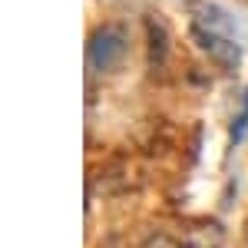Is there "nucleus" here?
Listing matches in <instances>:
<instances>
[{
	"mask_svg": "<svg viewBox=\"0 0 248 248\" xmlns=\"http://www.w3.org/2000/svg\"><path fill=\"white\" fill-rule=\"evenodd\" d=\"M189 17L192 37L199 40V46L225 70H235L242 63V43H238L235 20L229 17V10H222L218 3H209V0H192Z\"/></svg>",
	"mask_w": 248,
	"mask_h": 248,
	"instance_id": "f257e3e1",
	"label": "nucleus"
},
{
	"mask_svg": "<svg viewBox=\"0 0 248 248\" xmlns=\"http://www.w3.org/2000/svg\"><path fill=\"white\" fill-rule=\"evenodd\" d=\"M123 53H126V33L109 23V27H99L93 37H90L86 63H90V70H96V73H109L116 63L123 60Z\"/></svg>",
	"mask_w": 248,
	"mask_h": 248,
	"instance_id": "f03ea898",
	"label": "nucleus"
},
{
	"mask_svg": "<svg viewBox=\"0 0 248 248\" xmlns=\"http://www.w3.org/2000/svg\"><path fill=\"white\" fill-rule=\"evenodd\" d=\"M245 133H248V93H245V99H242V113H238L235 126H232V142H242Z\"/></svg>",
	"mask_w": 248,
	"mask_h": 248,
	"instance_id": "7ed1b4c3",
	"label": "nucleus"
},
{
	"mask_svg": "<svg viewBox=\"0 0 248 248\" xmlns=\"http://www.w3.org/2000/svg\"><path fill=\"white\" fill-rule=\"evenodd\" d=\"M142 248H179V245H175L172 238H166V235H155V238H149Z\"/></svg>",
	"mask_w": 248,
	"mask_h": 248,
	"instance_id": "20e7f679",
	"label": "nucleus"
}]
</instances>
